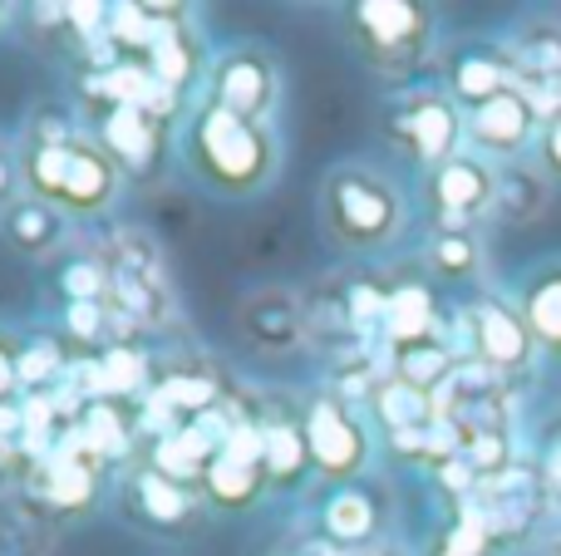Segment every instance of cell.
<instances>
[{"instance_id":"cell-4","label":"cell","mask_w":561,"mask_h":556,"mask_svg":"<svg viewBox=\"0 0 561 556\" xmlns=\"http://www.w3.org/2000/svg\"><path fill=\"white\" fill-rule=\"evenodd\" d=\"M99 256L108 262V305L134 325L138 335L173 331L178 325V296L168 281L163 246L144 227H108Z\"/></svg>"},{"instance_id":"cell-37","label":"cell","mask_w":561,"mask_h":556,"mask_svg":"<svg viewBox=\"0 0 561 556\" xmlns=\"http://www.w3.org/2000/svg\"><path fill=\"white\" fill-rule=\"evenodd\" d=\"M15 350L20 345L0 331V399H15L20 394V380H15Z\"/></svg>"},{"instance_id":"cell-15","label":"cell","mask_w":561,"mask_h":556,"mask_svg":"<svg viewBox=\"0 0 561 556\" xmlns=\"http://www.w3.org/2000/svg\"><path fill=\"white\" fill-rule=\"evenodd\" d=\"M232 374L203 350H168L158 355V370H153V399L168 404L178 419H197V414H213L232 399Z\"/></svg>"},{"instance_id":"cell-9","label":"cell","mask_w":561,"mask_h":556,"mask_svg":"<svg viewBox=\"0 0 561 556\" xmlns=\"http://www.w3.org/2000/svg\"><path fill=\"white\" fill-rule=\"evenodd\" d=\"M300 419H306V443H310V463H316V478L325 488H350L369 473V429L359 419V409L340 404L330 390H316L300 404Z\"/></svg>"},{"instance_id":"cell-24","label":"cell","mask_w":561,"mask_h":556,"mask_svg":"<svg viewBox=\"0 0 561 556\" xmlns=\"http://www.w3.org/2000/svg\"><path fill=\"white\" fill-rule=\"evenodd\" d=\"M75 433H79V443H84L99 463H108V468H124V463H134V453H138L134 404H118V399L84 404Z\"/></svg>"},{"instance_id":"cell-3","label":"cell","mask_w":561,"mask_h":556,"mask_svg":"<svg viewBox=\"0 0 561 556\" xmlns=\"http://www.w3.org/2000/svg\"><path fill=\"white\" fill-rule=\"evenodd\" d=\"M15 167H20V187H25L30 197L69 212L75 222H99V217L118 202V193H124V183H128L89 128H84V138H75V143H65V148L15 143Z\"/></svg>"},{"instance_id":"cell-34","label":"cell","mask_w":561,"mask_h":556,"mask_svg":"<svg viewBox=\"0 0 561 556\" xmlns=\"http://www.w3.org/2000/svg\"><path fill=\"white\" fill-rule=\"evenodd\" d=\"M493 537H488L483 518L473 512V502H463V508H454V522L448 528H438L434 537H428L424 556H493Z\"/></svg>"},{"instance_id":"cell-11","label":"cell","mask_w":561,"mask_h":556,"mask_svg":"<svg viewBox=\"0 0 561 556\" xmlns=\"http://www.w3.org/2000/svg\"><path fill=\"white\" fill-rule=\"evenodd\" d=\"M108 473H114V468H108V463H99L94 453L79 443L75 424H69V429L59 433L55 453H49L39 468H30L25 493L45 502V512L55 522L84 518V512H94L99 498H104V478H108Z\"/></svg>"},{"instance_id":"cell-22","label":"cell","mask_w":561,"mask_h":556,"mask_svg":"<svg viewBox=\"0 0 561 556\" xmlns=\"http://www.w3.org/2000/svg\"><path fill=\"white\" fill-rule=\"evenodd\" d=\"M444 305L438 291L428 281H394L389 291V315H385V345L389 350H409V345H424L444 331Z\"/></svg>"},{"instance_id":"cell-38","label":"cell","mask_w":561,"mask_h":556,"mask_svg":"<svg viewBox=\"0 0 561 556\" xmlns=\"http://www.w3.org/2000/svg\"><path fill=\"white\" fill-rule=\"evenodd\" d=\"M296 556H350V552H340L330 537H320V532H310V537L296 547Z\"/></svg>"},{"instance_id":"cell-14","label":"cell","mask_w":561,"mask_h":556,"mask_svg":"<svg viewBox=\"0 0 561 556\" xmlns=\"http://www.w3.org/2000/svg\"><path fill=\"white\" fill-rule=\"evenodd\" d=\"M237 335L266 360H286V355L310 345V315L306 296L290 286H256L242 305H237Z\"/></svg>"},{"instance_id":"cell-20","label":"cell","mask_w":561,"mask_h":556,"mask_svg":"<svg viewBox=\"0 0 561 556\" xmlns=\"http://www.w3.org/2000/svg\"><path fill=\"white\" fill-rule=\"evenodd\" d=\"M262 468L272 493H300L310 478H316V463H310V443H306V419L300 409H276V404L262 399Z\"/></svg>"},{"instance_id":"cell-1","label":"cell","mask_w":561,"mask_h":556,"mask_svg":"<svg viewBox=\"0 0 561 556\" xmlns=\"http://www.w3.org/2000/svg\"><path fill=\"white\" fill-rule=\"evenodd\" d=\"M178 163L203 193L213 197H256L280 177L276 124H247L197 99L187 124L178 128Z\"/></svg>"},{"instance_id":"cell-19","label":"cell","mask_w":561,"mask_h":556,"mask_svg":"<svg viewBox=\"0 0 561 556\" xmlns=\"http://www.w3.org/2000/svg\"><path fill=\"white\" fill-rule=\"evenodd\" d=\"M379 522H385V508H379V498L369 488H359V483H350V488H325V498L316 502V532L350 556L379 547V537H385Z\"/></svg>"},{"instance_id":"cell-12","label":"cell","mask_w":561,"mask_h":556,"mask_svg":"<svg viewBox=\"0 0 561 556\" xmlns=\"http://www.w3.org/2000/svg\"><path fill=\"white\" fill-rule=\"evenodd\" d=\"M118 508H124V518L134 528L158 532V537H197L207 512H213L197 488L163 478L148 463H128L124 483H118Z\"/></svg>"},{"instance_id":"cell-27","label":"cell","mask_w":561,"mask_h":556,"mask_svg":"<svg viewBox=\"0 0 561 556\" xmlns=\"http://www.w3.org/2000/svg\"><path fill=\"white\" fill-rule=\"evenodd\" d=\"M552 202V177L542 173L537 163H507L497 167V202H493V217L507 227H527L547 212Z\"/></svg>"},{"instance_id":"cell-30","label":"cell","mask_w":561,"mask_h":556,"mask_svg":"<svg viewBox=\"0 0 561 556\" xmlns=\"http://www.w3.org/2000/svg\"><path fill=\"white\" fill-rule=\"evenodd\" d=\"M369 414H375V424L385 433L428 429V424L438 419V414H434V394H424L419 384L399 380V374H389V380L375 384V394H369Z\"/></svg>"},{"instance_id":"cell-29","label":"cell","mask_w":561,"mask_h":556,"mask_svg":"<svg viewBox=\"0 0 561 556\" xmlns=\"http://www.w3.org/2000/svg\"><path fill=\"white\" fill-rule=\"evenodd\" d=\"M49 537H55V518L45 512V502L30 498L25 488L0 498V556H45Z\"/></svg>"},{"instance_id":"cell-28","label":"cell","mask_w":561,"mask_h":556,"mask_svg":"<svg viewBox=\"0 0 561 556\" xmlns=\"http://www.w3.org/2000/svg\"><path fill=\"white\" fill-rule=\"evenodd\" d=\"M153 370H158V355L148 350L138 335L128 340H114L108 350H99V374H104V399L118 404H138L148 390H153Z\"/></svg>"},{"instance_id":"cell-8","label":"cell","mask_w":561,"mask_h":556,"mask_svg":"<svg viewBox=\"0 0 561 556\" xmlns=\"http://www.w3.org/2000/svg\"><path fill=\"white\" fill-rule=\"evenodd\" d=\"M203 99L217 104L222 114L247 118V124H272L286 99V69H280L276 49L262 39H237L213 55Z\"/></svg>"},{"instance_id":"cell-36","label":"cell","mask_w":561,"mask_h":556,"mask_svg":"<svg viewBox=\"0 0 561 556\" xmlns=\"http://www.w3.org/2000/svg\"><path fill=\"white\" fill-rule=\"evenodd\" d=\"M537 167L552 177V187H561V118L547 124L542 138H537Z\"/></svg>"},{"instance_id":"cell-42","label":"cell","mask_w":561,"mask_h":556,"mask_svg":"<svg viewBox=\"0 0 561 556\" xmlns=\"http://www.w3.org/2000/svg\"><path fill=\"white\" fill-rule=\"evenodd\" d=\"M557 556H561V547H557Z\"/></svg>"},{"instance_id":"cell-21","label":"cell","mask_w":561,"mask_h":556,"mask_svg":"<svg viewBox=\"0 0 561 556\" xmlns=\"http://www.w3.org/2000/svg\"><path fill=\"white\" fill-rule=\"evenodd\" d=\"M213 55H217V49H207L203 25H197L193 15H183V20H173V25L158 35L153 55H148V69H153V79L168 89V94L187 99L197 84H207Z\"/></svg>"},{"instance_id":"cell-41","label":"cell","mask_w":561,"mask_h":556,"mask_svg":"<svg viewBox=\"0 0 561 556\" xmlns=\"http://www.w3.org/2000/svg\"><path fill=\"white\" fill-rule=\"evenodd\" d=\"M0 153H5V143H0Z\"/></svg>"},{"instance_id":"cell-7","label":"cell","mask_w":561,"mask_h":556,"mask_svg":"<svg viewBox=\"0 0 561 556\" xmlns=\"http://www.w3.org/2000/svg\"><path fill=\"white\" fill-rule=\"evenodd\" d=\"M444 331L463 360L488 364V370H497L503 380L527 374L537 364V355H542L533 331H527L523 311H517L513 301H503V296H473V301L454 305V311L444 315Z\"/></svg>"},{"instance_id":"cell-25","label":"cell","mask_w":561,"mask_h":556,"mask_svg":"<svg viewBox=\"0 0 561 556\" xmlns=\"http://www.w3.org/2000/svg\"><path fill=\"white\" fill-rule=\"evenodd\" d=\"M262 498H272V483H266L262 463L232 459V453H217L203 473V502L213 512H252Z\"/></svg>"},{"instance_id":"cell-23","label":"cell","mask_w":561,"mask_h":556,"mask_svg":"<svg viewBox=\"0 0 561 556\" xmlns=\"http://www.w3.org/2000/svg\"><path fill=\"white\" fill-rule=\"evenodd\" d=\"M513 305L523 311L527 331H533L537 350L561 360V262H542L517 281Z\"/></svg>"},{"instance_id":"cell-5","label":"cell","mask_w":561,"mask_h":556,"mask_svg":"<svg viewBox=\"0 0 561 556\" xmlns=\"http://www.w3.org/2000/svg\"><path fill=\"white\" fill-rule=\"evenodd\" d=\"M438 15L419 0H355L345 10V39L359 65L385 79H414L434 55Z\"/></svg>"},{"instance_id":"cell-2","label":"cell","mask_w":561,"mask_h":556,"mask_svg":"<svg viewBox=\"0 0 561 556\" xmlns=\"http://www.w3.org/2000/svg\"><path fill=\"white\" fill-rule=\"evenodd\" d=\"M320 227L330 246L350 256H379L404 236L409 227V193L389 167L369 158L335 163L320 183Z\"/></svg>"},{"instance_id":"cell-16","label":"cell","mask_w":561,"mask_h":556,"mask_svg":"<svg viewBox=\"0 0 561 556\" xmlns=\"http://www.w3.org/2000/svg\"><path fill=\"white\" fill-rule=\"evenodd\" d=\"M463 134H468V153L488 158L493 167H507L523 163L527 153H537L542 124H537L533 104L523 99V89H507V94L488 99L483 108L463 114Z\"/></svg>"},{"instance_id":"cell-33","label":"cell","mask_w":561,"mask_h":556,"mask_svg":"<svg viewBox=\"0 0 561 556\" xmlns=\"http://www.w3.org/2000/svg\"><path fill=\"white\" fill-rule=\"evenodd\" d=\"M75 138H84V118L65 99H39L25 114V124H20V143L25 148H65Z\"/></svg>"},{"instance_id":"cell-18","label":"cell","mask_w":561,"mask_h":556,"mask_svg":"<svg viewBox=\"0 0 561 556\" xmlns=\"http://www.w3.org/2000/svg\"><path fill=\"white\" fill-rule=\"evenodd\" d=\"M0 236L15 256H30V262H55V256H69V242H75V217L59 212V207L39 202V197L20 193L15 202L0 212Z\"/></svg>"},{"instance_id":"cell-39","label":"cell","mask_w":561,"mask_h":556,"mask_svg":"<svg viewBox=\"0 0 561 556\" xmlns=\"http://www.w3.org/2000/svg\"><path fill=\"white\" fill-rule=\"evenodd\" d=\"M10 15H15V5H5V0H0V30L10 25Z\"/></svg>"},{"instance_id":"cell-10","label":"cell","mask_w":561,"mask_h":556,"mask_svg":"<svg viewBox=\"0 0 561 556\" xmlns=\"http://www.w3.org/2000/svg\"><path fill=\"white\" fill-rule=\"evenodd\" d=\"M497 202V167L478 153H458L444 167L424 173V207L428 232H478L483 217H493Z\"/></svg>"},{"instance_id":"cell-6","label":"cell","mask_w":561,"mask_h":556,"mask_svg":"<svg viewBox=\"0 0 561 556\" xmlns=\"http://www.w3.org/2000/svg\"><path fill=\"white\" fill-rule=\"evenodd\" d=\"M385 138L419 173H434L468 148L463 108L448 99L444 84H409L404 94L385 104Z\"/></svg>"},{"instance_id":"cell-17","label":"cell","mask_w":561,"mask_h":556,"mask_svg":"<svg viewBox=\"0 0 561 556\" xmlns=\"http://www.w3.org/2000/svg\"><path fill=\"white\" fill-rule=\"evenodd\" d=\"M438 84L448 89V99H454L463 114H473V108H483L488 99L517 89L513 45H507V39H463V45L448 49Z\"/></svg>"},{"instance_id":"cell-13","label":"cell","mask_w":561,"mask_h":556,"mask_svg":"<svg viewBox=\"0 0 561 556\" xmlns=\"http://www.w3.org/2000/svg\"><path fill=\"white\" fill-rule=\"evenodd\" d=\"M84 128L99 138V148L114 158V167L128 183L158 177L168 148L178 143V128L158 124L153 114H144V108H134V104H104L99 114L84 118Z\"/></svg>"},{"instance_id":"cell-35","label":"cell","mask_w":561,"mask_h":556,"mask_svg":"<svg viewBox=\"0 0 561 556\" xmlns=\"http://www.w3.org/2000/svg\"><path fill=\"white\" fill-rule=\"evenodd\" d=\"M55 286H59L65 301H108V262L99 256V246H89V252H69L65 262H59Z\"/></svg>"},{"instance_id":"cell-32","label":"cell","mask_w":561,"mask_h":556,"mask_svg":"<svg viewBox=\"0 0 561 556\" xmlns=\"http://www.w3.org/2000/svg\"><path fill=\"white\" fill-rule=\"evenodd\" d=\"M69 364H75V355H69V345L59 335H30L15 350L20 394H49L69 374Z\"/></svg>"},{"instance_id":"cell-26","label":"cell","mask_w":561,"mask_h":556,"mask_svg":"<svg viewBox=\"0 0 561 556\" xmlns=\"http://www.w3.org/2000/svg\"><path fill=\"white\" fill-rule=\"evenodd\" d=\"M517 65V89L561 84V20H527L507 35Z\"/></svg>"},{"instance_id":"cell-40","label":"cell","mask_w":561,"mask_h":556,"mask_svg":"<svg viewBox=\"0 0 561 556\" xmlns=\"http://www.w3.org/2000/svg\"><path fill=\"white\" fill-rule=\"evenodd\" d=\"M272 556H296V552H272Z\"/></svg>"},{"instance_id":"cell-31","label":"cell","mask_w":561,"mask_h":556,"mask_svg":"<svg viewBox=\"0 0 561 556\" xmlns=\"http://www.w3.org/2000/svg\"><path fill=\"white\" fill-rule=\"evenodd\" d=\"M424 266L444 286H468L483 276V236L478 232H428Z\"/></svg>"}]
</instances>
